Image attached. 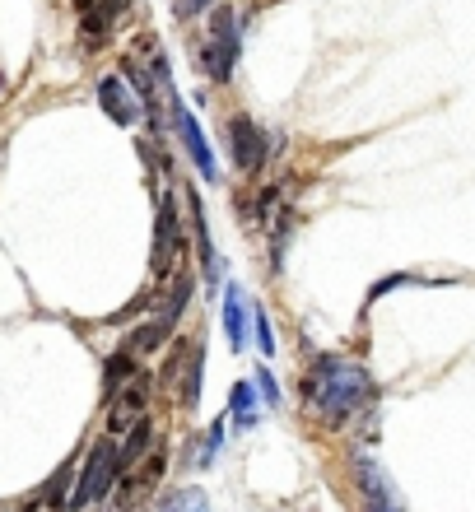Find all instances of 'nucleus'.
Returning <instances> with one entry per match:
<instances>
[{
    "label": "nucleus",
    "mask_w": 475,
    "mask_h": 512,
    "mask_svg": "<svg viewBox=\"0 0 475 512\" xmlns=\"http://www.w3.org/2000/svg\"><path fill=\"white\" fill-rule=\"evenodd\" d=\"M168 108H173V131H177V140H182V149H187V159L196 163V173H201L205 182H219V163H215V154H210V140L201 135L196 117L182 108V98L177 94L168 98Z\"/></svg>",
    "instance_id": "nucleus-6"
},
{
    "label": "nucleus",
    "mask_w": 475,
    "mask_h": 512,
    "mask_svg": "<svg viewBox=\"0 0 475 512\" xmlns=\"http://www.w3.org/2000/svg\"><path fill=\"white\" fill-rule=\"evenodd\" d=\"M219 447H224V424H210V433H205V443H201V466L215 461Z\"/></svg>",
    "instance_id": "nucleus-16"
},
{
    "label": "nucleus",
    "mask_w": 475,
    "mask_h": 512,
    "mask_svg": "<svg viewBox=\"0 0 475 512\" xmlns=\"http://www.w3.org/2000/svg\"><path fill=\"white\" fill-rule=\"evenodd\" d=\"M98 103H103V112H108L117 126H136V94L126 89V80L122 75H103L98 80Z\"/></svg>",
    "instance_id": "nucleus-9"
},
{
    "label": "nucleus",
    "mask_w": 475,
    "mask_h": 512,
    "mask_svg": "<svg viewBox=\"0 0 475 512\" xmlns=\"http://www.w3.org/2000/svg\"><path fill=\"white\" fill-rule=\"evenodd\" d=\"M117 475H122V466H117V438H98V443L89 447V461H84L80 480H75L70 508H89V503L108 499V489Z\"/></svg>",
    "instance_id": "nucleus-2"
},
{
    "label": "nucleus",
    "mask_w": 475,
    "mask_h": 512,
    "mask_svg": "<svg viewBox=\"0 0 475 512\" xmlns=\"http://www.w3.org/2000/svg\"><path fill=\"white\" fill-rule=\"evenodd\" d=\"M205 5H210V0H173L177 19H196V14H205Z\"/></svg>",
    "instance_id": "nucleus-17"
},
{
    "label": "nucleus",
    "mask_w": 475,
    "mask_h": 512,
    "mask_svg": "<svg viewBox=\"0 0 475 512\" xmlns=\"http://www.w3.org/2000/svg\"><path fill=\"white\" fill-rule=\"evenodd\" d=\"M229 410L243 419V424H252V419H257V391H252V382H238V387L229 391Z\"/></svg>",
    "instance_id": "nucleus-13"
},
{
    "label": "nucleus",
    "mask_w": 475,
    "mask_h": 512,
    "mask_svg": "<svg viewBox=\"0 0 475 512\" xmlns=\"http://www.w3.org/2000/svg\"><path fill=\"white\" fill-rule=\"evenodd\" d=\"M257 387H261V396H266V401H271V405H280V387H275V382H271V373H266V368H261V373H257Z\"/></svg>",
    "instance_id": "nucleus-18"
},
{
    "label": "nucleus",
    "mask_w": 475,
    "mask_h": 512,
    "mask_svg": "<svg viewBox=\"0 0 475 512\" xmlns=\"http://www.w3.org/2000/svg\"><path fill=\"white\" fill-rule=\"evenodd\" d=\"M233 66H238V19H233L229 5H219L210 14V38H205V75L229 84Z\"/></svg>",
    "instance_id": "nucleus-3"
},
{
    "label": "nucleus",
    "mask_w": 475,
    "mask_h": 512,
    "mask_svg": "<svg viewBox=\"0 0 475 512\" xmlns=\"http://www.w3.org/2000/svg\"><path fill=\"white\" fill-rule=\"evenodd\" d=\"M224 336H229L233 350H243L247 345V298L238 284L224 289Z\"/></svg>",
    "instance_id": "nucleus-11"
},
{
    "label": "nucleus",
    "mask_w": 475,
    "mask_h": 512,
    "mask_svg": "<svg viewBox=\"0 0 475 512\" xmlns=\"http://www.w3.org/2000/svg\"><path fill=\"white\" fill-rule=\"evenodd\" d=\"M154 280H163L177 261H187V238H182V224H177V205L173 196L159 201V224H154Z\"/></svg>",
    "instance_id": "nucleus-5"
},
{
    "label": "nucleus",
    "mask_w": 475,
    "mask_h": 512,
    "mask_svg": "<svg viewBox=\"0 0 475 512\" xmlns=\"http://www.w3.org/2000/svg\"><path fill=\"white\" fill-rule=\"evenodd\" d=\"M252 322H257V345H261V354H275L271 317H266V308H261V303H252Z\"/></svg>",
    "instance_id": "nucleus-15"
},
{
    "label": "nucleus",
    "mask_w": 475,
    "mask_h": 512,
    "mask_svg": "<svg viewBox=\"0 0 475 512\" xmlns=\"http://www.w3.org/2000/svg\"><path fill=\"white\" fill-rule=\"evenodd\" d=\"M224 135H229V149H233V163H238V173H261L266 168V159H271V145H266V131H261L252 117H229V126H224Z\"/></svg>",
    "instance_id": "nucleus-4"
},
{
    "label": "nucleus",
    "mask_w": 475,
    "mask_h": 512,
    "mask_svg": "<svg viewBox=\"0 0 475 512\" xmlns=\"http://www.w3.org/2000/svg\"><path fill=\"white\" fill-rule=\"evenodd\" d=\"M122 0H75V19H80V42L84 52H98L108 47L112 38V24L122 19Z\"/></svg>",
    "instance_id": "nucleus-7"
},
{
    "label": "nucleus",
    "mask_w": 475,
    "mask_h": 512,
    "mask_svg": "<svg viewBox=\"0 0 475 512\" xmlns=\"http://www.w3.org/2000/svg\"><path fill=\"white\" fill-rule=\"evenodd\" d=\"M136 373H140L136 354H131V350H126V345H122V350H117V354H112V359H108V368H103V387H108V396H112V391H122L126 382L136 378Z\"/></svg>",
    "instance_id": "nucleus-12"
},
{
    "label": "nucleus",
    "mask_w": 475,
    "mask_h": 512,
    "mask_svg": "<svg viewBox=\"0 0 475 512\" xmlns=\"http://www.w3.org/2000/svg\"><path fill=\"white\" fill-rule=\"evenodd\" d=\"M354 475H359V485H364V503H368V512H401V503H396V494H392V480L373 466V461H354Z\"/></svg>",
    "instance_id": "nucleus-10"
},
{
    "label": "nucleus",
    "mask_w": 475,
    "mask_h": 512,
    "mask_svg": "<svg viewBox=\"0 0 475 512\" xmlns=\"http://www.w3.org/2000/svg\"><path fill=\"white\" fill-rule=\"evenodd\" d=\"M163 512H205V494L201 489H182V494L163 503Z\"/></svg>",
    "instance_id": "nucleus-14"
},
{
    "label": "nucleus",
    "mask_w": 475,
    "mask_h": 512,
    "mask_svg": "<svg viewBox=\"0 0 475 512\" xmlns=\"http://www.w3.org/2000/svg\"><path fill=\"white\" fill-rule=\"evenodd\" d=\"M145 405H150V378L145 373H136V378L126 382L122 391H112L108 396V433L117 438V433L136 429L140 419H145Z\"/></svg>",
    "instance_id": "nucleus-8"
},
{
    "label": "nucleus",
    "mask_w": 475,
    "mask_h": 512,
    "mask_svg": "<svg viewBox=\"0 0 475 512\" xmlns=\"http://www.w3.org/2000/svg\"><path fill=\"white\" fill-rule=\"evenodd\" d=\"M303 396H308V405H313L322 419L340 424V419L359 415V410L373 401V378H368L359 364H350V359L322 354V359L308 368V378H303Z\"/></svg>",
    "instance_id": "nucleus-1"
}]
</instances>
